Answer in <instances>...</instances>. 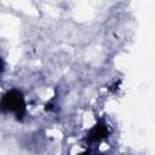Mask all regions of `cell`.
<instances>
[{
  "label": "cell",
  "instance_id": "obj_1",
  "mask_svg": "<svg viewBox=\"0 0 155 155\" xmlns=\"http://www.w3.org/2000/svg\"><path fill=\"white\" fill-rule=\"evenodd\" d=\"M2 109L15 111L18 116L22 115L24 111V101H23L22 93L16 90L10 91L2 99Z\"/></svg>",
  "mask_w": 155,
  "mask_h": 155
},
{
  "label": "cell",
  "instance_id": "obj_2",
  "mask_svg": "<svg viewBox=\"0 0 155 155\" xmlns=\"http://www.w3.org/2000/svg\"><path fill=\"white\" fill-rule=\"evenodd\" d=\"M84 155H88V154H84Z\"/></svg>",
  "mask_w": 155,
  "mask_h": 155
}]
</instances>
